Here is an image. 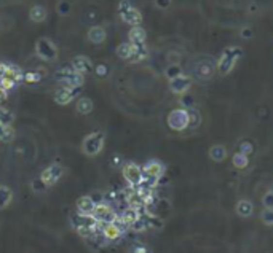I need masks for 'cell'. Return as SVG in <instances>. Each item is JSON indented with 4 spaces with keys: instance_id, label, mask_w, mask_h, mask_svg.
Here are the masks:
<instances>
[{
    "instance_id": "cell-3",
    "label": "cell",
    "mask_w": 273,
    "mask_h": 253,
    "mask_svg": "<svg viewBox=\"0 0 273 253\" xmlns=\"http://www.w3.org/2000/svg\"><path fill=\"white\" fill-rule=\"evenodd\" d=\"M168 126L176 133H182V131L189 129L190 124V117H189V110L185 108H174L168 115Z\"/></svg>"
},
{
    "instance_id": "cell-1",
    "label": "cell",
    "mask_w": 273,
    "mask_h": 253,
    "mask_svg": "<svg viewBox=\"0 0 273 253\" xmlns=\"http://www.w3.org/2000/svg\"><path fill=\"white\" fill-rule=\"evenodd\" d=\"M243 56V49L240 46H228L224 49V53L221 54L219 62H217V69L222 75H228L233 70V67L237 65L240 58Z\"/></svg>"
},
{
    "instance_id": "cell-2",
    "label": "cell",
    "mask_w": 273,
    "mask_h": 253,
    "mask_svg": "<svg viewBox=\"0 0 273 253\" xmlns=\"http://www.w3.org/2000/svg\"><path fill=\"white\" fill-rule=\"evenodd\" d=\"M104 142H106V135L101 131H95V133L88 134L81 142V151L85 153L86 156H97L104 148Z\"/></svg>"
},
{
    "instance_id": "cell-23",
    "label": "cell",
    "mask_w": 273,
    "mask_h": 253,
    "mask_svg": "<svg viewBox=\"0 0 273 253\" xmlns=\"http://www.w3.org/2000/svg\"><path fill=\"white\" fill-rule=\"evenodd\" d=\"M214 74V65L212 62H203V64H198V67H196V75L200 76V78L203 80H208Z\"/></svg>"
},
{
    "instance_id": "cell-38",
    "label": "cell",
    "mask_w": 273,
    "mask_h": 253,
    "mask_svg": "<svg viewBox=\"0 0 273 253\" xmlns=\"http://www.w3.org/2000/svg\"><path fill=\"white\" fill-rule=\"evenodd\" d=\"M47 188L48 186L43 183L40 179L32 180V191H34V193H43V191H47Z\"/></svg>"
},
{
    "instance_id": "cell-37",
    "label": "cell",
    "mask_w": 273,
    "mask_h": 253,
    "mask_svg": "<svg viewBox=\"0 0 273 253\" xmlns=\"http://www.w3.org/2000/svg\"><path fill=\"white\" fill-rule=\"evenodd\" d=\"M129 228L133 229V231H136V233H141V231H145V229H147V222H145V218L139 215V218L136 220V222H134L133 224H131Z\"/></svg>"
},
{
    "instance_id": "cell-6",
    "label": "cell",
    "mask_w": 273,
    "mask_h": 253,
    "mask_svg": "<svg viewBox=\"0 0 273 253\" xmlns=\"http://www.w3.org/2000/svg\"><path fill=\"white\" fill-rule=\"evenodd\" d=\"M122 174H123V179L127 180L128 185L133 186V188H138V186L143 183V169H141L136 163L123 164Z\"/></svg>"
},
{
    "instance_id": "cell-40",
    "label": "cell",
    "mask_w": 273,
    "mask_h": 253,
    "mask_svg": "<svg viewBox=\"0 0 273 253\" xmlns=\"http://www.w3.org/2000/svg\"><path fill=\"white\" fill-rule=\"evenodd\" d=\"M42 75L39 72H27L24 74V81H29V83H35V81H40Z\"/></svg>"
},
{
    "instance_id": "cell-33",
    "label": "cell",
    "mask_w": 273,
    "mask_h": 253,
    "mask_svg": "<svg viewBox=\"0 0 273 253\" xmlns=\"http://www.w3.org/2000/svg\"><path fill=\"white\" fill-rule=\"evenodd\" d=\"M238 151L243 153V155H246V156H251V155H254L256 148H254L253 142H249V140H241V142L238 144Z\"/></svg>"
},
{
    "instance_id": "cell-44",
    "label": "cell",
    "mask_w": 273,
    "mask_h": 253,
    "mask_svg": "<svg viewBox=\"0 0 273 253\" xmlns=\"http://www.w3.org/2000/svg\"><path fill=\"white\" fill-rule=\"evenodd\" d=\"M241 37L244 40H249V38H253V30L249 27H244V29H241Z\"/></svg>"
},
{
    "instance_id": "cell-19",
    "label": "cell",
    "mask_w": 273,
    "mask_h": 253,
    "mask_svg": "<svg viewBox=\"0 0 273 253\" xmlns=\"http://www.w3.org/2000/svg\"><path fill=\"white\" fill-rule=\"evenodd\" d=\"M102 234H104V238L109 239V240H115L123 234V231L118 228V224L115 222H113V223L104 224V228H102Z\"/></svg>"
},
{
    "instance_id": "cell-42",
    "label": "cell",
    "mask_w": 273,
    "mask_h": 253,
    "mask_svg": "<svg viewBox=\"0 0 273 253\" xmlns=\"http://www.w3.org/2000/svg\"><path fill=\"white\" fill-rule=\"evenodd\" d=\"M96 75L97 76H107L109 75V67L106 64H99L96 67Z\"/></svg>"
},
{
    "instance_id": "cell-29",
    "label": "cell",
    "mask_w": 273,
    "mask_h": 253,
    "mask_svg": "<svg viewBox=\"0 0 273 253\" xmlns=\"http://www.w3.org/2000/svg\"><path fill=\"white\" fill-rule=\"evenodd\" d=\"M139 215L141 213L138 212V210H134V208H131V207H128L127 210H123V213H122V222H125L128 224V226H131V224H133L136 220L139 218Z\"/></svg>"
},
{
    "instance_id": "cell-22",
    "label": "cell",
    "mask_w": 273,
    "mask_h": 253,
    "mask_svg": "<svg viewBox=\"0 0 273 253\" xmlns=\"http://www.w3.org/2000/svg\"><path fill=\"white\" fill-rule=\"evenodd\" d=\"M13 201V191L7 185H0V208H7Z\"/></svg>"
},
{
    "instance_id": "cell-20",
    "label": "cell",
    "mask_w": 273,
    "mask_h": 253,
    "mask_svg": "<svg viewBox=\"0 0 273 253\" xmlns=\"http://www.w3.org/2000/svg\"><path fill=\"white\" fill-rule=\"evenodd\" d=\"M106 30L102 29V27L99 26H95V27H91V29L88 30V40L91 43H95V45H99V43H102L106 40Z\"/></svg>"
},
{
    "instance_id": "cell-30",
    "label": "cell",
    "mask_w": 273,
    "mask_h": 253,
    "mask_svg": "<svg viewBox=\"0 0 273 253\" xmlns=\"http://www.w3.org/2000/svg\"><path fill=\"white\" fill-rule=\"evenodd\" d=\"M15 121V115L13 112H10L8 108L0 107V124L3 126H12Z\"/></svg>"
},
{
    "instance_id": "cell-39",
    "label": "cell",
    "mask_w": 273,
    "mask_h": 253,
    "mask_svg": "<svg viewBox=\"0 0 273 253\" xmlns=\"http://www.w3.org/2000/svg\"><path fill=\"white\" fill-rule=\"evenodd\" d=\"M262 204H264L265 208H273V190L267 191L262 197Z\"/></svg>"
},
{
    "instance_id": "cell-24",
    "label": "cell",
    "mask_w": 273,
    "mask_h": 253,
    "mask_svg": "<svg viewBox=\"0 0 273 253\" xmlns=\"http://www.w3.org/2000/svg\"><path fill=\"white\" fill-rule=\"evenodd\" d=\"M75 108H77V112L80 115H90L93 112V101L88 97H80Z\"/></svg>"
},
{
    "instance_id": "cell-36",
    "label": "cell",
    "mask_w": 273,
    "mask_h": 253,
    "mask_svg": "<svg viewBox=\"0 0 273 253\" xmlns=\"http://www.w3.org/2000/svg\"><path fill=\"white\" fill-rule=\"evenodd\" d=\"M260 220L267 226H273V208H264L260 213Z\"/></svg>"
},
{
    "instance_id": "cell-34",
    "label": "cell",
    "mask_w": 273,
    "mask_h": 253,
    "mask_svg": "<svg viewBox=\"0 0 273 253\" xmlns=\"http://www.w3.org/2000/svg\"><path fill=\"white\" fill-rule=\"evenodd\" d=\"M128 253H152L150 247H147L145 244H141V242H134V244L129 245Z\"/></svg>"
},
{
    "instance_id": "cell-11",
    "label": "cell",
    "mask_w": 273,
    "mask_h": 253,
    "mask_svg": "<svg viewBox=\"0 0 273 253\" xmlns=\"http://www.w3.org/2000/svg\"><path fill=\"white\" fill-rule=\"evenodd\" d=\"M190 86H192V78L184 74L181 76H177V78L169 80V89H171L173 94H177V96L187 94Z\"/></svg>"
},
{
    "instance_id": "cell-26",
    "label": "cell",
    "mask_w": 273,
    "mask_h": 253,
    "mask_svg": "<svg viewBox=\"0 0 273 253\" xmlns=\"http://www.w3.org/2000/svg\"><path fill=\"white\" fill-rule=\"evenodd\" d=\"M232 164H233V167H237V169H246L249 166V156L237 151L232 156Z\"/></svg>"
},
{
    "instance_id": "cell-15",
    "label": "cell",
    "mask_w": 273,
    "mask_h": 253,
    "mask_svg": "<svg viewBox=\"0 0 273 253\" xmlns=\"http://www.w3.org/2000/svg\"><path fill=\"white\" fill-rule=\"evenodd\" d=\"M96 207V202L91 196H81L77 201V210L81 215H91Z\"/></svg>"
},
{
    "instance_id": "cell-5",
    "label": "cell",
    "mask_w": 273,
    "mask_h": 253,
    "mask_svg": "<svg viewBox=\"0 0 273 253\" xmlns=\"http://www.w3.org/2000/svg\"><path fill=\"white\" fill-rule=\"evenodd\" d=\"M54 78L59 83H63L67 88H81L83 86V75H80L79 72H75L74 69H61L54 74Z\"/></svg>"
},
{
    "instance_id": "cell-43",
    "label": "cell",
    "mask_w": 273,
    "mask_h": 253,
    "mask_svg": "<svg viewBox=\"0 0 273 253\" xmlns=\"http://www.w3.org/2000/svg\"><path fill=\"white\" fill-rule=\"evenodd\" d=\"M171 3H173V0H155V5L160 10H166Z\"/></svg>"
},
{
    "instance_id": "cell-35",
    "label": "cell",
    "mask_w": 273,
    "mask_h": 253,
    "mask_svg": "<svg viewBox=\"0 0 273 253\" xmlns=\"http://www.w3.org/2000/svg\"><path fill=\"white\" fill-rule=\"evenodd\" d=\"M56 10L61 16H67V15H70V12H72V7H70L69 0H59L56 5Z\"/></svg>"
},
{
    "instance_id": "cell-7",
    "label": "cell",
    "mask_w": 273,
    "mask_h": 253,
    "mask_svg": "<svg viewBox=\"0 0 273 253\" xmlns=\"http://www.w3.org/2000/svg\"><path fill=\"white\" fill-rule=\"evenodd\" d=\"M35 51L39 54V58H42L43 60H54L58 58V48L48 38H40L35 43Z\"/></svg>"
},
{
    "instance_id": "cell-14",
    "label": "cell",
    "mask_w": 273,
    "mask_h": 253,
    "mask_svg": "<svg viewBox=\"0 0 273 253\" xmlns=\"http://www.w3.org/2000/svg\"><path fill=\"white\" fill-rule=\"evenodd\" d=\"M72 69L75 70V72H79L80 75H85V74L91 72L93 64L86 56H75L72 59Z\"/></svg>"
},
{
    "instance_id": "cell-17",
    "label": "cell",
    "mask_w": 273,
    "mask_h": 253,
    "mask_svg": "<svg viewBox=\"0 0 273 253\" xmlns=\"http://www.w3.org/2000/svg\"><path fill=\"white\" fill-rule=\"evenodd\" d=\"M128 37H129L131 45H144L147 34H145V30L141 26H134V27H131V29H129Z\"/></svg>"
},
{
    "instance_id": "cell-28",
    "label": "cell",
    "mask_w": 273,
    "mask_h": 253,
    "mask_svg": "<svg viewBox=\"0 0 273 253\" xmlns=\"http://www.w3.org/2000/svg\"><path fill=\"white\" fill-rule=\"evenodd\" d=\"M15 139V129L12 126H3L0 124V142L3 144H10Z\"/></svg>"
},
{
    "instance_id": "cell-13",
    "label": "cell",
    "mask_w": 273,
    "mask_h": 253,
    "mask_svg": "<svg viewBox=\"0 0 273 253\" xmlns=\"http://www.w3.org/2000/svg\"><path fill=\"white\" fill-rule=\"evenodd\" d=\"M120 15V18L123 19V23H127L129 26H139L141 23H143V15H141V12L138 8H134V7H131L128 10H125V12L122 13H118Z\"/></svg>"
},
{
    "instance_id": "cell-12",
    "label": "cell",
    "mask_w": 273,
    "mask_h": 253,
    "mask_svg": "<svg viewBox=\"0 0 273 253\" xmlns=\"http://www.w3.org/2000/svg\"><path fill=\"white\" fill-rule=\"evenodd\" d=\"M143 174L147 175V177H154L157 180H160V177H163V174H165V164L158 161V159H150V161H147L144 164Z\"/></svg>"
},
{
    "instance_id": "cell-47",
    "label": "cell",
    "mask_w": 273,
    "mask_h": 253,
    "mask_svg": "<svg viewBox=\"0 0 273 253\" xmlns=\"http://www.w3.org/2000/svg\"><path fill=\"white\" fill-rule=\"evenodd\" d=\"M5 99H7V91H5L2 86H0V102H3Z\"/></svg>"
},
{
    "instance_id": "cell-10",
    "label": "cell",
    "mask_w": 273,
    "mask_h": 253,
    "mask_svg": "<svg viewBox=\"0 0 273 253\" xmlns=\"http://www.w3.org/2000/svg\"><path fill=\"white\" fill-rule=\"evenodd\" d=\"M81 92V88H67L61 86L59 89L54 92V102L59 105H67L74 101V97H77Z\"/></svg>"
},
{
    "instance_id": "cell-18",
    "label": "cell",
    "mask_w": 273,
    "mask_h": 253,
    "mask_svg": "<svg viewBox=\"0 0 273 253\" xmlns=\"http://www.w3.org/2000/svg\"><path fill=\"white\" fill-rule=\"evenodd\" d=\"M209 158H211V161H214V163H222V161H225V158H227V148L221 145V144H216V145H212L209 148Z\"/></svg>"
},
{
    "instance_id": "cell-4",
    "label": "cell",
    "mask_w": 273,
    "mask_h": 253,
    "mask_svg": "<svg viewBox=\"0 0 273 253\" xmlns=\"http://www.w3.org/2000/svg\"><path fill=\"white\" fill-rule=\"evenodd\" d=\"M72 224H74V228L77 229V233L80 236L88 238V236H91L93 233H95L99 223L93 218V215H81V213H77V215L72 217Z\"/></svg>"
},
{
    "instance_id": "cell-8",
    "label": "cell",
    "mask_w": 273,
    "mask_h": 253,
    "mask_svg": "<svg viewBox=\"0 0 273 253\" xmlns=\"http://www.w3.org/2000/svg\"><path fill=\"white\" fill-rule=\"evenodd\" d=\"M63 174H64V169L59 166L58 163H54V164H50V166L42 170L40 180H42L47 186H53V185H56L59 180H61Z\"/></svg>"
},
{
    "instance_id": "cell-41",
    "label": "cell",
    "mask_w": 273,
    "mask_h": 253,
    "mask_svg": "<svg viewBox=\"0 0 273 253\" xmlns=\"http://www.w3.org/2000/svg\"><path fill=\"white\" fill-rule=\"evenodd\" d=\"M181 104L184 105L185 110H189V108H193L195 101H193V97H192V96H185V94H184V97L181 99Z\"/></svg>"
},
{
    "instance_id": "cell-25",
    "label": "cell",
    "mask_w": 273,
    "mask_h": 253,
    "mask_svg": "<svg viewBox=\"0 0 273 253\" xmlns=\"http://www.w3.org/2000/svg\"><path fill=\"white\" fill-rule=\"evenodd\" d=\"M147 54H149V51H147V46L145 43L144 45H133V54H131V62H139V60H143L147 58Z\"/></svg>"
},
{
    "instance_id": "cell-9",
    "label": "cell",
    "mask_w": 273,
    "mask_h": 253,
    "mask_svg": "<svg viewBox=\"0 0 273 253\" xmlns=\"http://www.w3.org/2000/svg\"><path fill=\"white\" fill-rule=\"evenodd\" d=\"M93 218L96 220L99 224H109V223H113L115 222V212L112 210L111 207L106 206V204H96L95 210H93Z\"/></svg>"
},
{
    "instance_id": "cell-31",
    "label": "cell",
    "mask_w": 273,
    "mask_h": 253,
    "mask_svg": "<svg viewBox=\"0 0 273 253\" xmlns=\"http://www.w3.org/2000/svg\"><path fill=\"white\" fill-rule=\"evenodd\" d=\"M165 75L168 80H173V78H177V76L182 75V69L179 64H169L166 70H165Z\"/></svg>"
},
{
    "instance_id": "cell-45",
    "label": "cell",
    "mask_w": 273,
    "mask_h": 253,
    "mask_svg": "<svg viewBox=\"0 0 273 253\" xmlns=\"http://www.w3.org/2000/svg\"><path fill=\"white\" fill-rule=\"evenodd\" d=\"M7 70H8V64L0 60V78H3L5 74H7Z\"/></svg>"
},
{
    "instance_id": "cell-16",
    "label": "cell",
    "mask_w": 273,
    "mask_h": 253,
    "mask_svg": "<svg viewBox=\"0 0 273 253\" xmlns=\"http://www.w3.org/2000/svg\"><path fill=\"white\" fill-rule=\"evenodd\" d=\"M235 212L238 217L241 218H249L254 213V204L249 199H240L235 206Z\"/></svg>"
},
{
    "instance_id": "cell-21",
    "label": "cell",
    "mask_w": 273,
    "mask_h": 253,
    "mask_svg": "<svg viewBox=\"0 0 273 253\" xmlns=\"http://www.w3.org/2000/svg\"><path fill=\"white\" fill-rule=\"evenodd\" d=\"M47 16H48L47 10L45 7H42V5H34L29 12V18L31 21H34V23H43V21L47 19Z\"/></svg>"
},
{
    "instance_id": "cell-32",
    "label": "cell",
    "mask_w": 273,
    "mask_h": 253,
    "mask_svg": "<svg viewBox=\"0 0 273 253\" xmlns=\"http://www.w3.org/2000/svg\"><path fill=\"white\" fill-rule=\"evenodd\" d=\"M189 117H190V124L189 128L196 129L201 124V115L196 108H189Z\"/></svg>"
},
{
    "instance_id": "cell-46",
    "label": "cell",
    "mask_w": 273,
    "mask_h": 253,
    "mask_svg": "<svg viewBox=\"0 0 273 253\" xmlns=\"http://www.w3.org/2000/svg\"><path fill=\"white\" fill-rule=\"evenodd\" d=\"M120 161H122V158H120L118 155H113V156H112V166H113V167H118L120 164H122Z\"/></svg>"
},
{
    "instance_id": "cell-27",
    "label": "cell",
    "mask_w": 273,
    "mask_h": 253,
    "mask_svg": "<svg viewBox=\"0 0 273 253\" xmlns=\"http://www.w3.org/2000/svg\"><path fill=\"white\" fill-rule=\"evenodd\" d=\"M131 54H133V45L128 42L125 43H120L117 46V56L120 59H125V60H129L131 59Z\"/></svg>"
}]
</instances>
